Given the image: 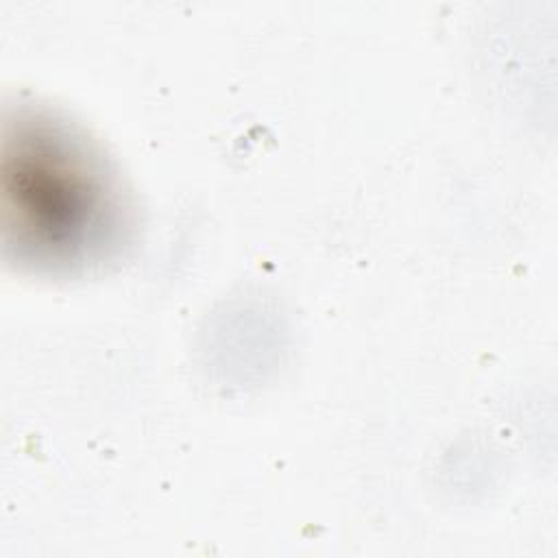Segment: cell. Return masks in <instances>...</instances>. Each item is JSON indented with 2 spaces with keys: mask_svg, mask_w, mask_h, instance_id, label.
I'll use <instances>...</instances> for the list:
<instances>
[{
  "mask_svg": "<svg viewBox=\"0 0 558 558\" xmlns=\"http://www.w3.org/2000/svg\"><path fill=\"white\" fill-rule=\"evenodd\" d=\"M4 174L17 207V242L35 246L37 257L85 259L118 227L116 194L98 159L61 129H24Z\"/></svg>",
  "mask_w": 558,
  "mask_h": 558,
  "instance_id": "1",
  "label": "cell"
}]
</instances>
